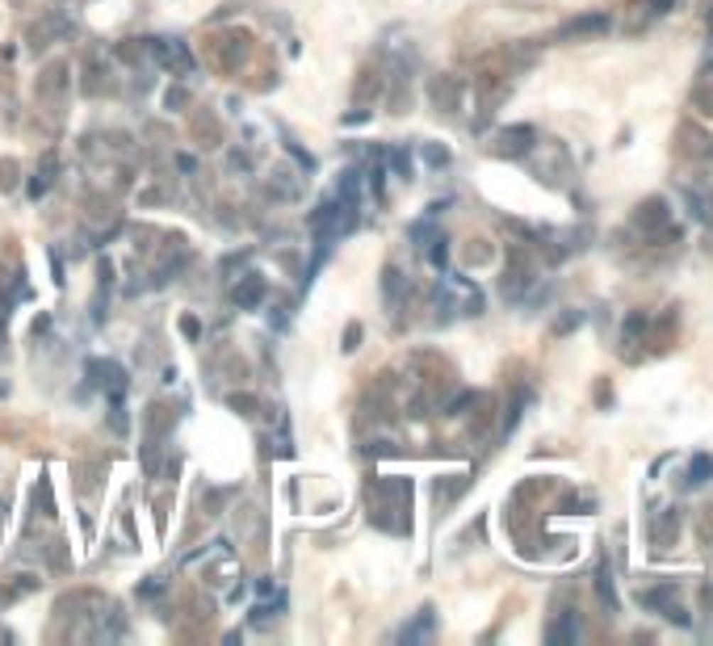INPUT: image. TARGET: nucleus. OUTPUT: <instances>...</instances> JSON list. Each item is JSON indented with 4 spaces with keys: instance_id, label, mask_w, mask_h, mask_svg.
Wrapping results in <instances>:
<instances>
[{
    "instance_id": "9d476101",
    "label": "nucleus",
    "mask_w": 713,
    "mask_h": 646,
    "mask_svg": "<svg viewBox=\"0 0 713 646\" xmlns=\"http://www.w3.org/2000/svg\"><path fill=\"white\" fill-rule=\"evenodd\" d=\"M382 290H386V298L395 302V294H399V273H395V269H386V273H382Z\"/></svg>"
},
{
    "instance_id": "f8f14e48",
    "label": "nucleus",
    "mask_w": 713,
    "mask_h": 646,
    "mask_svg": "<svg viewBox=\"0 0 713 646\" xmlns=\"http://www.w3.org/2000/svg\"><path fill=\"white\" fill-rule=\"evenodd\" d=\"M550 638H554V642H567V638H575V625H571V621H562V625H554V630H550Z\"/></svg>"
},
{
    "instance_id": "f3484780",
    "label": "nucleus",
    "mask_w": 713,
    "mask_h": 646,
    "mask_svg": "<svg viewBox=\"0 0 713 646\" xmlns=\"http://www.w3.org/2000/svg\"><path fill=\"white\" fill-rule=\"evenodd\" d=\"M43 193H46V177H34L30 181V197H43Z\"/></svg>"
},
{
    "instance_id": "dca6fc26",
    "label": "nucleus",
    "mask_w": 713,
    "mask_h": 646,
    "mask_svg": "<svg viewBox=\"0 0 713 646\" xmlns=\"http://www.w3.org/2000/svg\"><path fill=\"white\" fill-rule=\"evenodd\" d=\"M356 340H361V327H356V323H353V327L344 332V349H349V353H353V349H356Z\"/></svg>"
},
{
    "instance_id": "39448f33",
    "label": "nucleus",
    "mask_w": 713,
    "mask_h": 646,
    "mask_svg": "<svg viewBox=\"0 0 713 646\" xmlns=\"http://www.w3.org/2000/svg\"><path fill=\"white\" fill-rule=\"evenodd\" d=\"M160 59H164L168 67L177 63L180 72H193V59H189V50H185L180 43H164V46H160Z\"/></svg>"
},
{
    "instance_id": "7ed1b4c3",
    "label": "nucleus",
    "mask_w": 713,
    "mask_h": 646,
    "mask_svg": "<svg viewBox=\"0 0 713 646\" xmlns=\"http://www.w3.org/2000/svg\"><path fill=\"white\" fill-rule=\"evenodd\" d=\"M529 138H533V126H512V131L499 135V151L504 155H521V151H529Z\"/></svg>"
},
{
    "instance_id": "423d86ee",
    "label": "nucleus",
    "mask_w": 713,
    "mask_h": 646,
    "mask_svg": "<svg viewBox=\"0 0 713 646\" xmlns=\"http://www.w3.org/2000/svg\"><path fill=\"white\" fill-rule=\"evenodd\" d=\"M709 474H713V458H705V454H697V458L688 461V483H692V487L709 483Z\"/></svg>"
},
{
    "instance_id": "f03ea898",
    "label": "nucleus",
    "mask_w": 713,
    "mask_h": 646,
    "mask_svg": "<svg viewBox=\"0 0 713 646\" xmlns=\"http://www.w3.org/2000/svg\"><path fill=\"white\" fill-rule=\"evenodd\" d=\"M642 604H651V608H659V613H668L675 625H688V617H684V608L675 604V592L671 588H659V592H646L642 596Z\"/></svg>"
},
{
    "instance_id": "a211bd4d",
    "label": "nucleus",
    "mask_w": 713,
    "mask_h": 646,
    "mask_svg": "<svg viewBox=\"0 0 713 646\" xmlns=\"http://www.w3.org/2000/svg\"><path fill=\"white\" fill-rule=\"evenodd\" d=\"M709 21H713V13H709Z\"/></svg>"
},
{
    "instance_id": "4468645a",
    "label": "nucleus",
    "mask_w": 713,
    "mask_h": 646,
    "mask_svg": "<svg viewBox=\"0 0 713 646\" xmlns=\"http://www.w3.org/2000/svg\"><path fill=\"white\" fill-rule=\"evenodd\" d=\"M432 265H445V256H449V248H445V239H432Z\"/></svg>"
},
{
    "instance_id": "f257e3e1",
    "label": "nucleus",
    "mask_w": 713,
    "mask_h": 646,
    "mask_svg": "<svg viewBox=\"0 0 713 646\" xmlns=\"http://www.w3.org/2000/svg\"><path fill=\"white\" fill-rule=\"evenodd\" d=\"M600 30H609V17L604 13H587V17H575V21H567L554 38L558 43H571V38H583V34H600Z\"/></svg>"
},
{
    "instance_id": "ddd939ff",
    "label": "nucleus",
    "mask_w": 713,
    "mask_h": 646,
    "mask_svg": "<svg viewBox=\"0 0 713 646\" xmlns=\"http://www.w3.org/2000/svg\"><path fill=\"white\" fill-rule=\"evenodd\" d=\"M391 164H395V173H411V160H407V151H391Z\"/></svg>"
},
{
    "instance_id": "9b49d317",
    "label": "nucleus",
    "mask_w": 713,
    "mask_h": 646,
    "mask_svg": "<svg viewBox=\"0 0 713 646\" xmlns=\"http://www.w3.org/2000/svg\"><path fill=\"white\" fill-rule=\"evenodd\" d=\"M17 185V164H0V189H13Z\"/></svg>"
},
{
    "instance_id": "1a4fd4ad",
    "label": "nucleus",
    "mask_w": 713,
    "mask_h": 646,
    "mask_svg": "<svg viewBox=\"0 0 713 646\" xmlns=\"http://www.w3.org/2000/svg\"><path fill=\"white\" fill-rule=\"evenodd\" d=\"M424 160H428L432 168H445V164H449V151H445V147H424Z\"/></svg>"
},
{
    "instance_id": "6e6552de",
    "label": "nucleus",
    "mask_w": 713,
    "mask_h": 646,
    "mask_svg": "<svg viewBox=\"0 0 713 646\" xmlns=\"http://www.w3.org/2000/svg\"><path fill=\"white\" fill-rule=\"evenodd\" d=\"M600 596L609 604V613H617V596H613V579H609V571H600Z\"/></svg>"
},
{
    "instance_id": "0eeeda50",
    "label": "nucleus",
    "mask_w": 713,
    "mask_h": 646,
    "mask_svg": "<svg viewBox=\"0 0 713 646\" xmlns=\"http://www.w3.org/2000/svg\"><path fill=\"white\" fill-rule=\"evenodd\" d=\"M428 630H432V608H424V613L415 617V625H407V630H403L399 638H403V642H415V638H424Z\"/></svg>"
},
{
    "instance_id": "20e7f679",
    "label": "nucleus",
    "mask_w": 713,
    "mask_h": 646,
    "mask_svg": "<svg viewBox=\"0 0 713 646\" xmlns=\"http://www.w3.org/2000/svg\"><path fill=\"white\" fill-rule=\"evenodd\" d=\"M261 298H265V281L256 273H248L244 285H235V302H239V307H261Z\"/></svg>"
},
{
    "instance_id": "2eb2a0df",
    "label": "nucleus",
    "mask_w": 713,
    "mask_h": 646,
    "mask_svg": "<svg viewBox=\"0 0 713 646\" xmlns=\"http://www.w3.org/2000/svg\"><path fill=\"white\" fill-rule=\"evenodd\" d=\"M428 235H432V223H411V239H415V243H424Z\"/></svg>"
}]
</instances>
